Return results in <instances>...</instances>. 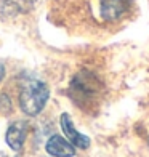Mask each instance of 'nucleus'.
<instances>
[{"label":"nucleus","instance_id":"20e7f679","mask_svg":"<svg viewBox=\"0 0 149 157\" xmlns=\"http://www.w3.org/2000/svg\"><path fill=\"white\" fill-rule=\"evenodd\" d=\"M61 128H63V132H64L67 141L72 146L80 147V149H87L90 146V140L85 136V135H82V133H79L75 130V127L72 124V120H71L69 114H63L61 116Z\"/></svg>","mask_w":149,"mask_h":157},{"label":"nucleus","instance_id":"f257e3e1","mask_svg":"<svg viewBox=\"0 0 149 157\" xmlns=\"http://www.w3.org/2000/svg\"><path fill=\"white\" fill-rule=\"evenodd\" d=\"M50 91L48 87L35 77H26L21 83L19 91V106L27 116H37L45 108Z\"/></svg>","mask_w":149,"mask_h":157},{"label":"nucleus","instance_id":"6e6552de","mask_svg":"<svg viewBox=\"0 0 149 157\" xmlns=\"http://www.w3.org/2000/svg\"><path fill=\"white\" fill-rule=\"evenodd\" d=\"M3 74H5V67L2 66V64H0V80L3 78Z\"/></svg>","mask_w":149,"mask_h":157},{"label":"nucleus","instance_id":"f03ea898","mask_svg":"<svg viewBox=\"0 0 149 157\" xmlns=\"http://www.w3.org/2000/svg\"><path fill=\"white\" fill-rule=\"evenodd\" d=\"M133 0H99V13L104 21H117L128 13Z\"/></svg>","mask_w":149,"mask_h":157},{"label":"nucleus","instance_id":"0eeeda50","mask_svg":"<svg viewBox=\"0 0 149 157\" xmlns=\"http://www.w3.org/2000/svg\"><path fill=\"white\" fill-rule=\"evenodd\" d=\"M35 0H2V8L5 13L10 15H18V13H26L32 8Z\"/></svg>","mask_w":149,"mask_h":157},{"label":"nucleus","instance_id":"7ed1b4c3","mask_svg":"<svg viewBox=\"0 0 149 157\" xmlns=\"http://www.w3.org/2000/svg\"><path fill=\"white\" fill-rule=\"evenodd\" d=\"M71 90L77 91L75 101H79V99H83V101L88 99L90 101V98L98 93L99 87H98V80L91 74H79L71 83Z\"/></svg>","mask_w":149,"mask_h":157},{"label":"nucleus","instance_id":"423d86ee","mask_svg":"<svg viewBox=\"0 0 149 157\" xmlns=\"http://www.w3.org/2000/svg\"><path fill=\"white\" fill-rule=\"evenodd\" d=\"M26 135H27V125L24 122H16V124L10 125L5 140H6L8 146L13 149V151H19L24 144Z\"/></svg>","mask_w":149,"mask_h":157},{"label":"nucleus","instance_id":"39448f33","mask_svg":"<svg viewBox=\"0 0 149 157\" xmlns=\"http://www.w3.org/2000/svg\"><path fill=\"white\" fill-rule=\"evenodd\" d=\"M47 151L55 157H72L75 155V149L67 140L59 135H55L47 141Z\"/></svg>","mask_w":149,"mask_h":157}]
</instances>
